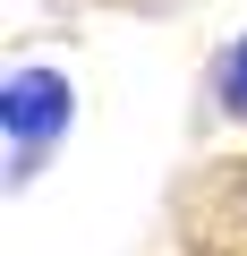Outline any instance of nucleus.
I'll use <instances>...</instances> for the list:
<instances>
[{
	"mask_svg": "<svg viewBox=\"0 0 247 256\" xmlns=\"http://www.w3.org/2000/svg\"><path fill=\"white\" fill-rule=\"evenodd\" d=\"M77 128V77L51 60H26L0 86V137H9V188H26Z\"/></svg>",
	"mask_w": 247,
	"mask_h": 256,
	"instance_id": "nucleus-1",
	"label": "nucleus"
},
{
	"mask_svg": "<svg viewBox=\"0 0 247 256\" xmlns=\"http://www.w3.org/2000/svg\"><path fill=\"white\" fill-rule=\"evenodd\" d=\"M205 120H247V34H230L205 68Z\"/></svg>",
	"mask_w": 247,
	"mask_h": 256,
	"instance_id": "nucleus-2",
	"label": "nucleus"
}]
</instances>
